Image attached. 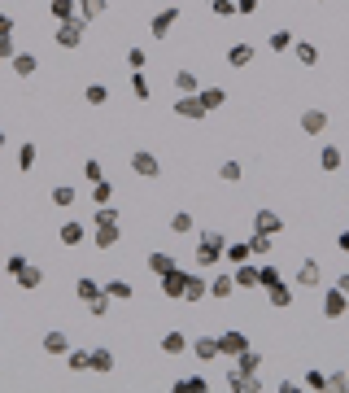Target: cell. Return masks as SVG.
Returning a JSON list of instances; mask_svg holds the SVG:
<instances>
[{"label": "cell", "mask_w": 349, "mask_h": 393, "mask_svg": "<svg viewBox=\"0 0 349 393\" xmlns=\"http://www.w3.org/2000/svg\"><path fill=\"white\" fill-rule=\"evenodd\" d=\"M175 22H179V9H158V14L149 18V35L153 40H166V35L175 31Z\"/></svg>", "instance_id": "6"}, {"label": "cell", "mask_w": 349, "mask_h": 393, "mask_svg": "<svg viewBox=\"0 0 349 393\" xmlns=\"http://www.w3.org/2000/svg\"><path fill=\"white\" fill-rule=\"evenodd\" d=\"M302 131H306V136H323V131H328V114H323V110H306L302 114Z\"/></svg>", "instance_id": "19"}, {"label": "cell", "mask_w": 349, "mask_h": 393, "mask_svg": "<svg viewBox=\"0 0 349 393\" xmlns=\"http://www.w3.org/2000/svg\"><path fill=\"white\" fill-rule=\"evenodd\" d=\"M158 345H162V354H166V359H179V354L188 350V337H184V332L175 328V332H166V337H162Z\"/></svg>", "instance_id": "18"}, {"label": "cell", "mask_w": 349, "mask_h": 393, "mask_svg": "<svg viewBox=\"0 0 349 393\" xmlns=\"http://www.w3.org/2000/svg\"><path fill=\"white\" fill-rule=\"evenodd\" d=\"M293 57H297L302 66H319V49H315L310 40H293Z\"/></svg>", "instance_id": "25"}, {"label": "cell", "mask_w": 349, "mask_h": 393, "mask_svg": "<svg viewBox=\"0 0 349 393\" xmlns=\"http://www.w3.org/2000/svg\"><path fill=\"white\" fill-rule=\"evenodd\" d=\"M40 345H44V354H53V359H66V350H70V332H66V328H48Z\"/></svg>", "instance_id": "8"}, {"label": "cell", "mask_w": 349, "mask_h": 393, "mask_svg": "<svg viewBox=\"0 0 349 393\" xmlns=\"http://www.w3.org/2000/svg\"><path fill=\"white\" fill-rule=\"evenodd\" d=\"M267 302L275 311H284V306H293V289H288V284H275V289H267Z\"/></svg>", "instance_id": "33"}, {"label": "cell", "mask_w": 349, "mask_h": 393, "mask_svg": "<svg viewBox=\"0 0 349 393\" xmlns=\"http://www.w3.org/2000/svg\"><path fill=\"white\" fill-rule=\"evenodd\" d=\"M175 92L184 97V92H201V79L192 75V70H175Z\"/></svg>", "instance_id": "30"}, {"label": "cell", "mask_w": 349, "mask_h": 393, "mask_svg": "<svg viewBox=\"0 0 349 393\" xmlns=\"http://www.w3.org/2000/svg\"><path fill=\"white\" fill-rule=\"evenodd\" d=\"M249 258H254L249 241H240V245H227V249H223V262H249Z\"/></svg>", "instance_id": "40"}, {"label": "cell", "mask_w": 349, "mask_h": 393, "mask_svg": "<svg viewBox=\"0 0 349 393\" xmlns=\"http://www.w3.org/2000/svg\"><path fill=\"white\" fill-rule=\"evenodd\" d=\"M14 27H18L14 14H0V35H14Z\"/></svg>", "instance_id": "57"}, {"label": "cell", "mask_w": 349, "mask_h": 393, "mask_svg": "<svg viewBox=\"0 0 349 393\" xmlns=\"http://www.w3.org/2000/svg\"><path fill=\"white\" fill-rule=\"evenodd\" d=\"M57 241L75 249V245H83V241H88V228H83V223H75V219H70V223H62V228H57Z\"/></svg>", "instance_id": "15"}, {"label": "cell", "mask_w": 349, "mask_h": 393, "mask_svg": "<svg viewBox=\"0 0 349 393\" xmlns=\"http://www.w3.org/2000/svg\"><path fill=\"white\" fill-rule=\"evenodd\" d=\"M236 367H240V372H258V367H262V354L240 350V354H236Z\"/></svg>", "instance_id": "44"}, {"label": "cell", "mask_w": 349, "mask_h": 393, "mask_svg": "<svg viewBox=\"0 0 349 393\" xmlns=\"http://www.w3.org/2000/svg\"><path fill=\"white\" fill-rule=\"evenodd\" d=\"M88 372H114V350H88Z\"/></svg>", "instance_id": "21"}, {"label": "cell", "mask_w": 349, "mask_h": 393, "mask_svg": "<svg viewBox=\"0 0 349 393\" xmlns=\"http://www.w3.org/2000/svg\"><path fill=\"white\" fill-rule=\"evenodd\" d=\"M345 311H349V297H345V293L332 284V289L323 293V319H341Z\"/></svg>", "instance_id": "12"}, {"label": "cell", "mask_w": 349, "mask_h": 393, "mask_svg": "<svg viewBox=\"0 0 349 393\" xmlns=\"http://www.w3.org/2000/svg\"><path fill=\"white\" fill-rule=\"evenodd\" d=\"M223 249H227L223 232H201L197 236V254H192V258H197L201 271H210V267H219V262H223Z\"/></svg>", "instance_id": "1"}, {"label": "cell", "mask_w": 349, "mask_h": 393, "mask_svg": "<svg viewBox=\"0 0 349 393\" xmlns=\"http://www.w3.org/2000/svg\"><path fill=\"white\" fill-rule=\"evenodd\" d=\"M9 66H14V75H18V79H35V70H40V57H35V53H22V49H18Z\"/></svg>", "instance_id": "14"}, {"label": "cell", "mask_w": 349, "mask_h": 393, "mask_svg": "<svg viewBox=\"0 0 349 393\" xmlns=\"http://www.w3.org/2000/svg\"><path fill=\"white\" fill-rule=\"evenodd\" d=\"M92 241H96V249H114L118 241H123L118 219H92Z\"/></svg>", "instance_id": "3"}, {"label": "cell", "mask_w": 349, "mask_h": 393, "mask_svg": "<svg viewBox=\"0 0 349 393\" xmlns=\"http://www.w3.org/2000/svg\"><path fill=\"white\" fill-rule=\"evenodd\" d=\"M175 389H188V393H206V389H210V380H206V376H184V380H175Z\"/></svg>", "instance_id": "46"}, {"label": "cell", "mask_w": 349, "mask_h": 393, "mask_svg": "<svg viewBox=\"0 0 349 393\" xmlns=\"http://www.w3.org/2000/svg\"><path fill=\"white\" fill-rule=\"evenodd\" d=\"M188 350H192V359H197V363H214V359H219V337H210V332H206V337L188 341Z\"/></svg>", "instance_id": "11"}, {"label": "cell", "mask_w": 349, "mask_h": 393, "mask_svg": "<svg viewBox=\"0 0 349 393\" xmlns=\"http://www.w3.org/2000/svg\"><path fill=\"white\" fill-rule=\"evenodd\" d=\"M293 40H297V35H293V31H284V27H280V31H271V40H267V49H271L275 57H280V53H288V49H293Z\"/></svg>", "instance_id": "27"}, {"label": "cell", "mask_w": 349, "mask_h": 393, "mask_svg": "<svg viewBox=\"0 0 349 393\" xmlns=\"http://www.w3.org/2000/svg\"><path fill=\"white\" fill-rule=\"evenodd\" d=\"M341 162H345V153L336 149V145H323V149H319V166H323L328 175H332V171H341Z\"/></svg>", "instance_id": "23"}, {"label": "cell", "mask_w": 349, "mask_h": 393, "mask_svg": "<svg viewBox=\"0 0 349 393\" xmlns=\"http://www.w3.org/2000/svg\"><path fill=\"white\" fill-rule=\"evenodd\" d=\"M197 97H201V105H206V114H210V110H219V105L227 101V92H223V88H214V83H210V88H201V92H197Z\"/></svg>", "instance_id": "35"}, {"label": "cell", "mask_w": 349, "mask_h": 393, "mask_svg": "<svg viewBox=\"0 0 349 393\" xmlns=\"http://www.w3.org/2000/svg\"><path fill=\"white\" fill-rule=\"evenodd\" d=\"M175 267H179V262L171 254H149V271H153V276H166V271H175Z\"/></svg>", "instance_id": "39"}, {"label": "cell", "mask_w": 349, "mask_h": 393, "mask_svg": "<svg viewBox=\"0 0 349 393\" xmlns=\"http://www.w3.org/2000/svg\"><path fill=\"white\" fill-rule=\"evenodd\" d=\"M131 97H136V101H149V97H153V88H149V79H144V70H131Z\"/></svg>", "instance_id": "37"}, {"label": "cell", "mask_w": 349, "mask_h": 393, "mask_svg": "<svg viewBox=\"0 0 349 393\" xmlns=\"http://www.w3.org/2000/svg\"><path fill=\"white\" fill-rule=\"evenodd\" d=\"M254 232H267V236H280L284 232V219L275 210H258L254 214Z\"/></svg>", "instance_id": "13"}, {"label": "cell", "mask_w": 349, "mask_h": 393, "mask_svg": "<svg viewBox=\"0 0 349 393\" xmlns=\"http://www.w3.org/2000/svg\"><path fill=\"white\" fill-rule=\"evenodd\" d=\"M144 62H149V53H144V49H131V53H127V66H131V70H144Z\"/></svg>", "instance_id": "54"}, {"label": "cell", "mask_w": 349, "mask_h": 393, "mask_svg": "<svg viewBox=\"0 0 349 393\" xmlns=\"http://www.w3.org/2000/svg\"><path fill=\"white\" fill-rule=\"evenodd\" d=\"M336 245H341V254H349V228H345L341 236H336Z\"/></svg>", "instance_id": "59"}, {"label": "cell", "mask_w": 349, "mask_h": 393, "mask_svg": "<svg viewBox=\"0 0 349 393\" xmlns=\"http://www.w3.org/2000/svg\"><path fill=\"white\" fill-rule=\"evenodd\" d=\"M96 293H101V284H96L92 276H83V280H75V297H79V302H83V306H88V302H92V297H96Z\"/></svg>", "instance_id": "36"}, {"label": "cell", "mask_w": 349, "mask_h": 393, "mask_svg": "<svg viewBox=\"0 0 349 393\" xmlns=\"http://www.w3.org/2000/svg\"><path fill=\"white\" fill-rule=\"evenodd\" d=\"M9 145V136H5V127H0V149H5Z\"/></svg>", "instance_id": "61"}, {"label": "cell", "mask_w": 349, "mask_h": 393, "mask_svg": "<svg viewBox=\"0 0 349 393\" xmlns=\"http://www.w3.org/2000/svg\"><path fill=\"white\" fill-rule=\"evenodd\" d=\"M83 35H88V22H83V18H66V22H57V49H79Z\"/></svg>", "instance_id": "2"}, {"label": "cell", "mask_w": 349, "mask_h": 393, "mask_svg": "<svg viewBox=\"0 0 349 393\" xmlns=\"http://www.w3.org/2000/svg\"><path fill=\"white\" fill-rule=\"evenodd\" d=\"M219 180H223V184H240V180H245V166H240L236 158H227V162L219 166Z\"/></svg>", "instance_id": "31"}, {"label": "cell", "mask_w": 349, "mask_h": 393, "mask_svg": "<svg viewBox=\"0 0 349 393\" xmlns=\"http://www.w3.org/2000/svg\"><path fill=\"white\" fill-rule=\"evenodd\" d=\"M201 297H210V280H206V276H188L184 302H201Z\"/></svg>", "instance_id": "26"}, {"label": "cell", "mask_w": 349, "mask_h": 393, "mask_svg": "<svg viewBox=\"0 0 349 393\" xmlns=\"http://www.w3.org/2000/svg\"><path fill=\"white\" fill-rule=\"evenodd\" d=\"M336 289H341V293L349 297V271H345V276H341V280H336Z\"/></svg>", "instance_id": "60"}, {"label": "cell", "mask_w": 349, "mask_h": 393, "mask_svg": "<svg viewBox=\"0 0 349 393\" xmlns=\"http://www.w3.org/2000/svg\"><path fill=\"white\" fill-rule=\"evenodd\" d=\"M236 293V280L232 276H214L210 280V297H232Z\"/></svg>", "instance_id": "41"}, {"label": "cell", "mask_w": 349, "mask_h": 393, "mask_svg": "<svg viewBox=\"0 0 349 393\" xmlns=\"http://www.w3.org/2000/svg\"><path fill=\"white\" fill-rule=\"evenodd\" d=\"M48 14H53L57 22H66V18H79V0H48Z\"/></svg>", "instance_id": "24"}, {"label": "cell", "mask_w": 349, "mask_h": 393, "mask_svg": "<svg viewBox=\"0 0 349 393\" xmlns=\"http://www.w3.org/2000/svg\"><path fill=\"white\" fill-rule=\"evenodd\" d=\"M105 293H110L114 302H131V293H136V289H131L127 280H110V284H105Z\"/></svg>", "instance_id": "42"}, {"label": "cell", "mask_w": 349, "mask_h": 393, "mask_svg": "<svg viewBox=\"0 0 349 393\" xmlns=\"http://www.w3.org/2000/svg\"><path fill=\"white\" fill-rule=\"evenodd\" d=\"M14 53H18L14 35H0V62H14Z\"/></svg>", "instance_id": "52"}, {"label": "cell", "mask_w": 349, "mask_h": 393, "mask_svg": "<svg viewBox=\"0 0 349 393\" xmlns=\"http://www.w3.org/2000/svg\"><path fill=\"white\" fill-rule=\"evenodd\" d=\"M328 389H336V393L349 389V376H345V372H332V376H328Z\"/></svg>", "instance_id": "55"}, {"label": "cell", "mask_w": 349, "mask_h": 393, "mask_svg": "<svg viewBox=\"0 0 349 393\" xmlns=\"http://www.w3.org/2000/svg\"><path fill=\"white\" fill-rule=\"evenodd\" d=\"M66 367L70 372H88V350H66Z\"/></svg>", "instance_id": "49"}, {"label": "cell", "mask_w": 349, "mask_h": 393, "mask_svg": "<svg viewBox=\"0 0 349 393\" xmlns=\"http://www.w3.org/2000/svg\"><path fill=\"white\" fill-rule=\"evenodd\" d=\"M258 9V0H236V14H254Z\"/></svg>", "instance_id": "58"}, {"label": "cell", "mask_w": 349, "mask_h": 393, "mask_svg": "<svg viewBox=\"0 0 349 393\" xmlns=\"http://www.w3.org/2000/svg\"><path fill=\"white\" fill-rule=\"evenodd\" d=\"M14 280H18V289H22V293H35V289H40V284H44V271L35 267V262H27V267H22Z\"/></svg>", "instance_id": "16"}, {"label": "cell", "mask_w": 349, "mask_h": 393, "mask_svg": "<svg viewBox=\"0 0 349 393\" xmlns=\"http://www.w3.org/2000/svg\"><path fill=\"white\" fill-rule=\"evenodd\" d=\"M210 14L214 18H236V0H210Z\"/></svg>", "instance_id": "50"}, {"label": "cell", "mask_w": 349, "mask_h": 393, "mask_svg": "<svg viewBox=\"0 0 349 393\" xmlns=\"http://www.w3.org/2000/svg\"><path fill=\"white\" fill-rule=\"evenodd\" d=\"M162 280V293L171 297V302H184V289H188V271H166V276H158Z\"/></svg>", "instance_id": "10"}, {"label": "cell", "mask_w": 349, "mask_h": 393, "mask_svg": "<svg viewBox=\"0 0 349 393\" xmlns=\"http://www.w3.org/2000/svg\"><path fill=\"white\" fill-rule=\"evenodd\" d=\"M227 389L232 393H258L262 380H258V372H240V367H232V372H227Z\"/></svg>", "instance_id": "7"}, {"label": "cell", "mask_w": 349, "mask_h": 393, "mask_svg": "<svg viewBox=\"0 0 349 393\" xmlns=\"http://www.w3.org/2000/svg\"><path fill=\"white\" fill-rule=\"evenodd\" d=\"M275 284H284L280 267H271V262H262V267H258V289H275Z\"/></svg>", "instance_id": "32"}, {"label": "cell", "mask_w": 349, "mask_h": 393, "mask_svg": "<svg viewBox=\"0 0 349 393\" xmlns=\"http://www.w3.org/2000/svg\"><path fill=\"white\" fill-rule=\"evenodd\" d=\"M171 232H175V236L192 232V214H188V210H175V214H171Z\"/></svg>", "instance_id": "48"}, {"label": "cell", "mask_w": 349, "mask_h": 393, "mask_svg": "<svg viewBox=\"0 0 349 393\" xmlns=\"http://www.w3.org/2000/svg\"><path fill=\"white\" fill-rule=\"evenodd\" d=\"M323 280V271H319V262L315 258H306L302 267H297V284H302V289H315V284Z\"/></svg>", "instance_id": "20"}, {"label": "cell", "mask_w": 349, "mask_h": 393, "mask_svg": "<svg viewBox=\"0 0 349 393\" xmlns=\"http://www.w3.org/2000/svg\"><path fill=\"white\" fill-rule=\"evenodd\" d=\"M240 350H249V337L240 328H223L219 332V354H227V359H236Z\"/></svg>", "instance_id": "5"}, {"label": "cell", "mask_w": 349, "mask_h": 393, "mask_svg": "<svg viewBox=\"0 0 349 393\" xmlns=\"http://www.w3.org/2000/svg\"><path fill=\"white\" fill-rule=\"evenodd\" d=\"M245 241L254 249V258H271V249H275V236H267V232H249Z\"/></svg>", "instance_id": "22"}, {"label": "cell", "mask_w": 349, "mask_h": 393, "mask_svg": "<svg viewBox=\"0 0 349 393\" xmlns=\"http://www.w3.org/2000/svg\"><path fill=\"white\" fill-rule=\"evenodd\" d=\"M254 62V49H249V44H232V49H227V66H249Z\"/></svg>", "instance_id": "29"}, {"label": "cell", "mask_w": 349, "mask_h": 393, "mask_svg": "<svg viewBox=\"0 0 349 393\" xmlns=\"http://www.w3.org/2000/svg\"><path fill=\"white\" fill-rule=\"evenodd\" d=\"M101 14H110V0H79V18L83 22H92V18H101Z\"/></svg>", "instance_id": "28"}, {"label": "cell", "mask_w": 349, "mask_h": 393, "mask_svg": "<svg viewBox=\"0 0 349 393\" xmlns=\"http://www.w3.org/2000/svg\"><path fill=\"white\" fill-rule=\"evenodd\" d=\"M110 306H114V297L101 289V293H96L92 302H88V315H92V319H105V315H110Z\"/></svg>", "instance_id": "34"}, {"label": "cell", "mask_w": 349, "mask_h": 393, "mask_svg": "<svg viewBox=\"0 0 349 393\" xmlns=\"http://www.w3.org/2000/svg\"><path fill=\"white\" fill-rule=\"evenodd\" d=\"M92 201H96V206H110V201H114V184H110V180L92 184Z\"/></svg>", "instance_id": "45"}, {"label": "cell", "mask_w": 349, "mask_h": 393, "mask_svg": "<svg viewBox=\"0 0 349 393\" xmlns=\"http://www.w3.org/2000/svg\"><path fill=\"white\" fill-rule=\"evenodd\" d=\"M22 267H27V254H9V258H5V271H9V276H18Z\"/></svg>", "instance_id": "53"}, {"label": "cell", "mask_w": 349, "mask_h": 393, "mask_svg": "<svg viewBox=\"0 0 349 393\" xmlns=\"http://www.w3.org/2000/svg\"><path fill=\"white\" fill-rule=\"evenodd\" d=\"M175 118H192V123H201V118H206V105H201L197 92H184V97L175 101Z\"/></svg>", "instance_id": "9"}, {"label": "cell", "mask_w": 349, "mask_h": 393, "mask_svg": "<svg viewBox=\"0 0 349 393\" xmlns=\"http://www.w3.org/2000/svg\"><path fill=\"white\" fill-rule=\"evenodd\" d=\"M83 180H88V184H101L105 180V171H101V162H96V158L83 162Z\"/></svg>", "instance_id": "51"}, {"label": "cell", "mask_w": 349, "mask_h": 393, "mask_svg": "<svg viewBox=\"0 0 349 393\" xmlns=\"http://www.w3.org/2000/svg\"><path fill=\"white\" fill-rule=\"evenodd\" d=\"M232 280H236V289H258V267H254V258H249V262H236Z\"/></svg>", "instance_id": "17"}, {"label": "cell", "mask_w": 349, "mask_h": 393, "mask_svg": "<svg viewBox=\"0 0 349 393\" xmlns=\"http://www.w3.org/2000/svg\"><path fill=\"white\" fill-rule=\"evenodd\" d=\"M131 175H140V180H158V175H162V162H158V153H149V149H136V153H131Z\"/></svg>", "instance_id": "4"}, {"label": "cell", "mask_w": 349, "mask_h": 393, "mask_svg": "<svg viewBox=\"0 0 349 393\" xmlns=\"http://www.w3.org/2000/svg\"><path fill=\"white\" fill-rule=\"evenodd\" d=\"M53 206H57V210L75 206V188H70V184H57V188H53Z\"/></svg>", "instance_id": "43"}, {"label": "cell", "mask_w": 349, "mask_h": 393, "mask_svg": "<svg viewBox=\"0 0 349 393\" xmlns=\"http://www.w3.org/2000/svg\"><path fill=\"white\" fill-rule=\"evenodd\" d=\"M83 101L88 105H110V88H105V83H88V88H83Z\"/></svg>", "instance_id": "38"}, {"label": "cell", "mask_w": 349, "mask_h": 393, "mask_svg": "<svg viewBox=\"0 0 349 393\" xmlns=\"http://www.w3.org/2000/svg\"><path fill=\"white\" fill-rule=\"evenodd\" d=\"M306 385H310V389H328V376H323V372H310Z\"/></svg>", "instance_id": "56"}, {"label": "cell", "mask_w": 349, "mask_h": 393, "mask_svg": "<svg viewBox=\"0 0 349 393\" xmlns=\"http://www.w3.org/2000/svg\"><path fill=\"white\" fill-rule=\"evenodd\" d=\"M18 171H22V175H27V171H35V145H31V140L18 149Z\"/></svg>", "instance_id": "47"}, {"label": "cell", "mask_w": 349, "mask_h": 393, "mask_svg": "<svg viewBox=\"0 0 349 393\" xmlns=\"http://www.w3.org/2000/svg\"><path fill=\"white\" fill-rule=\"evenodd\" d=\"M315 5H323V0H315Z\"/></svg>", "instance_id": "62"}]
</instances>
